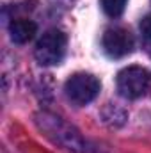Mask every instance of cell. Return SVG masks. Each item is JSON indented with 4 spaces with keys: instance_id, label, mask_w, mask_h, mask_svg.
Wrapping results in <instances>:
<instances>
[{
    "instance_id": "cell-4",
    "label": "cell",
    "mask_w": 151,
    "mask_h": 153,
    "mask_svg": "<svg viewBox=\"0 0 151 153\" xmlns=\"http://www.w3.org/2000/svg\"><path fill=\"white\" fill-rule=\"evenodd\" d=\"M101 46L110 59H123L133 52L135 41L130 30L123 27H114V29L105 30L101 38Z\"/></svg>"
},
{
    "instance_id": "cell-7",
    "label": "cell",
    "mask_w": 151,
    "mask_h": 153,
    "mask_svg": "<svg viewBox=\"0 0 151 153\" xmlns=\"http://www.w3.org/2000/svg\"><path fill=\"white\" fill-rule=\"evenodd\" d=\"M128 0H101V9L105 11L107 16L110 18H117L123 14L124 7H126Z\"/></svg>"
},
{
    "instance_id": "cell-2",
    "label": "cell",
    "mask_w": 151,
    "mask_h": 153,
    "mask_svg": "<svg viewBox=\"0 0 151 153\" xmlns=\"http://www.w3.org/2000/svg\"><path fill=\"white\" fill-rule=\"evenodd\" d=\"M66 46H68V38L64 32L52 29L43 34V38L36 45V59L43 66H55L59 64L64 55H66Z\"/></svg>"
},
{
    "instance_id": "cell-1",
    "label": "cell",
    "mask_w": 151,
    "mask_h": 153,
    "mask_svg": "<svg viewBox=\"0 0 151 153\" xmlns=\"http://www.w3.org/2000/svg\"><path fill=\"white\" fill-rule=\"evenodd\" d=\"M117 91L126 100L144 96L151 87V73L142 66H128L117 75Z\"/></svg>"
},
{
    "instance_id": "cell-5",
    "label": "cell",
    "mask_w": 151,
    "mask_h": 153,
    "mask_svg": "<svg viewBox=\"0 0 151 153\" xmlns=\"http://www.w3.org/2000/svg\"><path fill=\"white\" fill-rule=\"evenodd\" d=\"M48 119L43 121L44 130H48L50 134H57V141L62 143L64 146H68V150H84V141L78 135V132L73 130L71 126H68L66 123H62L59 117L55 116H46Z\"/></svg>"
},
{
    "instance_id": "cell-8",
    "label": "cell",
    "mask_w": 151,
    "mask_h": 153,
    "mask_svg": "<svg viewBox=\"0 0 151 153\" xmlns=\"http://www.w3.org/2000/svg\"><path fill=\"white\" fill-rule=\"evenodd\" d=\"M141 38H142V46L146 53L151 57V14H148L141 22Z\"/></svg>"
},
{
    "instance_id": "cell-3",
    "label": "cell",
    "mask_w": 151,
    "mask_h": 153,
    "mask_svg": "<svg viewBox=\"0 0 151 153\" xmlns=\"http://www.w3.org/2000/svg\"><path fill=\"white\" fill-rule=\"evenodd\" d=\"M101 89L100 80L91 73H75L66 80L64 91L70 102L75 105H87L91 103Z\"/></svg>"
},
{
    "instance_id": "cell-6",
    "label": "cell",
    "mask_w": 151,
    "mask_h": 153,
    "mask_svg": "<svg viewBox=\"0 0 151 153\" xmlns=\"http://www.w3.org/2000/svg\"><path fill=\"white\" fill-rule=\"evenodd\" d=\"M38 25L32 20H13L9 23V34L11 39L18 45H25L36 36Z\"/></svg>"
}]
</instances>
